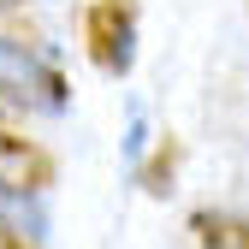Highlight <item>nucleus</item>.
<instances>
[{
    "mask_svg": "<svg viewBox=\"0 0 249 249\" xmlns=\"http://www.w3.org/2000/svg\"><path fill=\"white\" fill-rule=\"evenodd\" d=\"M83 53L107 77H124L137 59V0H89L83 12Z\"/></svg>",
    "mask_w": 249,
    "mask_h": 249,
    "instance_id": "f257e3e1",
    "label": "nucleus"
},
{
    "mask_svg": "<svg viewBox=\"0 0 249 249\" xmlns=\"http://www.w3.org/2000/svg\"><path fill=\"white\" fill-rule=\"evenodd\" d=\"M0 184L18 190V196H36V190H48V184H53V160H48L30 137L0 131Z\"/></svg>",
    "mask_w": 249,
    "mask_h": 249,
    "instance_id": "f03ea898",
    "label": "nucleus"
},
{
    "mask_svg": "<svg viewBox=\"0 0 249 249\" xmlns=\"http://www.w3.org/2000/svg\"><path fill=\"white\" fill-rule=\"evenodd\" d=\"M190 226L202 249H249V220H237V213H196Z\"/></svg>",
    "mask_w": 249,
    "mask_h": 249,
    "instance_id": "7ed1b4c3",
    "label": "nucleus"
},
{
    "mask_svg": "<svg viewBox=\"0 0 249 249\" xmlns=\"http://www.w3.org/2000/svg\"><path fill=\"white\" fill-rule=\"evenodd\" d=\"M160 178H172V142L160 148V160L148 166V190H154V196H160Z\"/></svg>",
    "mask_w": 249,
    "mask_h": 249,
    "instance_id": "20e7f679",
    "label": "nucleus"
},
{
    "mask_svg": "<svg viewBox=\"0 0 249 249\" xmlns=\"http://www.w3.org/2000/svg\"><path fill=\"white\" fill-rule=\"evenodd\" d=\"M0 249H36V243H30L18 226H6V220H0Z\"/></svg>",
    "mask_w": 249,
    "mask_h": 249,
    "instance_id": "39448f33",
    "label": "nucleus"
},
{
    "mask_svg": "<svg viewBox=\"0 0 249 249\" xmlns=\"http://www.w3.org/2000/svg\"><path fill=\"white\" fill-rule=\"evenodd\" d=\"M6 6H18V0H0V12H6Z\"/></svg>",
    "mask_w": 249,
    "mask_h": 249,
    "instance_id": "423d86ee",
    "label": "nucleus"
}]
</instances>
